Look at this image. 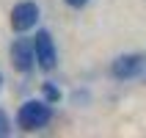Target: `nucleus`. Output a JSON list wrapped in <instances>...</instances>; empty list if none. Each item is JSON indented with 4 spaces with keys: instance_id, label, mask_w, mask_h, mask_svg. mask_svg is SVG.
Wrapping results in <instances>:
<instances>
[{
    "instance_id": "obj_1",
    "label": "nucleus",
    "mask_w": 146,
    "mask_h": 138,
    "mask_svg": "<svg viewBox=\"0 0 146 138\" xmlns=\"http://www.w3.org/2000/svg\"><path fill=\"white\" fill-rule=\"evenodd\" d=\"M50 119H52V108L47 99H28L19 105V113H17V124L25 133L41 130L44 124H50Z\"/></svg>"
},
{
    "instance_id": "obj_2",
    "label": "nucleus",
    "mask_w": 146,
    "mask_h": 138,
    "mask_svg": "<svg viewBox=\"0 0 146 138\" xmlns=\"http://www.w3.org/2000/svg\"><path fill=\"white\" fill-rule=\"evenodd\" d=\"M33 50H36V66H41L44 72H52L58 66V50H55V39L50 31H39L33 39Z\"/></svg>"
},
{
    "instance_id": "obj_3",
    "label": "nucleus",
    "mask_w": 146,
    "mask_h": 138,
    "mask_svg": "<svg viewBox=\"0 0 146 138\" xmlns=\"http://www.w3.org/2000/svg\"><path fill=\"white\" fill-rule=\"evenodd\" d=\"M11 28H14L17 33H28L31 28H36V22H39V6L33 3V0H22V3H17L14 8H11Z\"/></svg>"
},
{
    "instance_id": "obj_4",
    "label": "nucleus",
    "mask_w": 146,
    "mask_h": 138,
    "mask_svg": "<svg viewBox=\"0 0 146 138\" xmlns=\"http://www.w3.org/2000/svg\"><path fill=\"white\" fill-rule=\"evenodd\" d=\"M146 69V58L143 55H119L110 64V75H113L116 80H132V77H138L141 72Z\"/></svg>"
},
{
    "instance_id": "obj_5",
    "label": "nucleus",
    "mask_w": 146,
    "mask_h": 138,
    "mask_svg": "<svg viewBox=\"0 0 146 138\" xmlns=\"http://www.w3.org/2000/svg\"><path fill=\"white\" fill-rule=\"evenodd\" d=\"M11 66H14L17 72H33V66H36V50H33V41L28 39H17L11 44Z\"/></svg>"
},
{
    "instance_id": "obj_6",
    "label": "nucleus",
    "mask_w": 146,
    "mask_h": 138,
    "mask_svg": "<svg viewBox=\"0 0 146 138\" xmlns=\"http://www.w3.org/2000/svg\"><path fill=\"white\" fill-rule=\"evenodd\" d=\"M41 97L47 99L50 105H55L58 99H61V89H58L55 83H50V80H47V83H44V86H41Z\"/></svg>"
},
{
    "instance_id": "obj_7",
    "label": "nucleus",
    "mask_w": 146,
    "mask_h": 138,
    "mask_svg": "<svg viewBox=\"0 0 146 138\" xmlns=\"http://www.w3.org/2000/svg\"><path fill=\"white\" fill-rule=\"evenodd\" d=\"M11 133V122H8V113L6 111H0V138L3 135H8Z\"/></svg>"
},
{
    "instance_id": "obj_8",
    "label": "nucleus",
    "mask_w": 146,
    "mask_h": 138,
    "mask_svg": "<svg viewBox=\"0 0 146 138\" xmlns=\"http://www.w3.org/2000/svg\"><path fill=\"white\" fill-rule=\"evenodd\" d=\"M69 8H83V6H88V0H64Z\"/></svg>"
},
{
    "instance_id": "obj_9",
    "label": "nucleus",
    "mask_w": 146,
    "mask_h": 138,
    "mask_svg": "<svg viewBox=\"0 0 146 138\" xmlns=\"http://www.w3.org/2000/svg\"><path fill=\"white\" fill-rule=\"evenodd\" d=\"M0 83H3V77H0Z\"/></svg>"
}]
</instances>
